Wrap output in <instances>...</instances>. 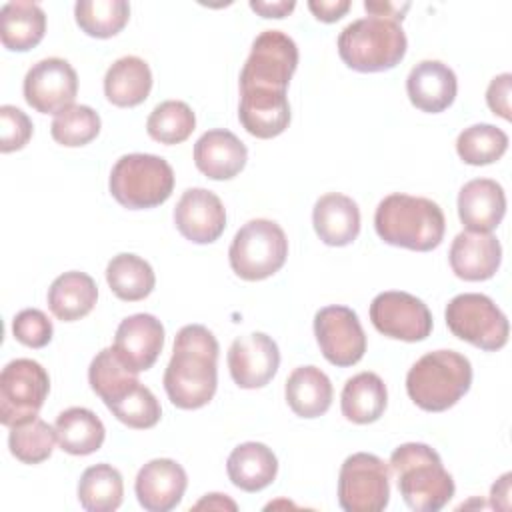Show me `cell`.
I'll use <instances>...</instances> for the list:
<instances>
[{
  "mask_svg": "<svg viewBox=\"0 0 512 512\" xmlns=\"http://www.w3.org/2000/svg\"><path fill=\"white\" fill-rule=\"evenodd\" d=\"M100 126L102 122L94 108L72 104L54 116L50 134L62 146L78 148L92 142L100 134Z\"/></svg>",
  "mask_w": 512,
  "mask_h": 512,
  "instance_id": "39",
  "label": "cell"
},
{
  "mask_svg": "<svg viewBox=\"0 0 512 512\" xmlns=\"http://www.w3.org/2000/svg\"><path fill=\"white\" fill-rule=\"evenodd\" d=\"M32 120L12 104L0 106V152L22 150L32 138Z\"/></svg>",
  "mask_w": 512,
  "mask_h": 512,
  "instance_id": "42",
  "label": "cell"
},
{
  "mask_svg": "<svg viewBox=\"0 0 512 512\" xmlns=\"http://www.w3.org/2000/svg\"><path fill=\"white\" fill-rule=\"evenodd\" d=\"M298 66L296 42L280 30L260 32L240 72V90H280L286 92Z\"/></svg>",
  "mask_w": 512,
  "mask_h": 512,
  "instance_id": "9",
  "label": "cell"
},
{
  "mask_svg": "<svg viewBox=\"0 0 512 512\" xmlns=\"http://www.w3.org/2000/svg\"><path fill=\"white\" fill-rule=\"evenodd\" d=\"M174 224L186 240L210 244L218 240L226 228V210L214 192L188 188L174 208Z\"/></svg>",
  "mask_w": 512,
  "mask_h": 512,
  "instance_id": "17",
  "label": "cell"
},
{
  "mask_svg": "<svg viewBox=\"0 0 512 512\" xmlns=\"http://www.w3.org/2000/svg\"><path fill=\"white\" fill-rule=\"evenodd\" d=\"M50 392L48 372L30 358L10 360L0 372V422L8 428L38 416Z\"/></svg>",
  "mask_w": 512,
  "mask_h": 512,
  "instance_id": "11",
  "label": "cell"
},
{
  "mask_svg": "<svg viewBox=\"0 0 512 512\" xmlns=\"http://www.w3.org/2000/svg\"><path fill=\"white\" fill-rule=\"evenodd\" d=\"M24 100L40 114H58L74 104L78 76L72 64L52 56L30 66L24 76Z\"/></svg>",
  "mask_w": 512,
  "mask_h": 512,
  "instance_id": "14",
  "label": "cell"
},
{
  "mask_svg": "<svg viewBox=\"0 0 512 512\" xmlns=\"http://www.w3.org/2000/svg\"><path fill=\"white\" fill-rule=\"evenodd\" d=\"M370 320L380 334L404 342H420L432 332L428 306L402 290L380 292L370 304Z\"/></svg>",
  "mask_w": 512,
  "mask_h": 512,
  "instance_id": "13",
  "label": "cell"
},
{
  "mask_svg": "<svg viewBox=\"0 0 512 512\" xmlns=\"http://www.w3.org/2000/svg\"><path fill=\"white\" fill-rule=\"evenodd\" d=\"M108 188L114 200L128 210L156 208L174 190V170L156 154H124L112 166Z\"/></svg>",
  "mask_w": 512,
  "mask_h": 512,
  "instance_id": "6",
  "label": "cell"
},
{
  "mask_svg": "<svg viewBox=\"0 0 512 512\" xmlns=\"http://www.w3.org/2000/svg\"><path fill=\"white\" fill-rule=\"evenodd\" d=\"M376 234L390 246L428 252L440 246L446 230L442 208L422 196L388 194L374 212Z\"/></svg>",
  "mask_w": 512,
  "mask_h": 512,
  "instance_id": "2",
  "label": "cell"
},
{
  "mask_svg": "<svg viewBox=\"0 0 512 512\" xmlns=\"http://www.w3.org/2000/svg\"><path fill=\"white\" fill-rule=\"evenodd\" d=\"M288 256V240L284 230L266 218L246 222L236 234L228 250L230 268L242 280H264L276 274Z\"/></svg>",
  "mask_w": 512,
  "mask_h": 512,
  "instance_id": "7",
  "label": "cell"
},
{
  "mask_svg": "<svg viewBox=\"0 0 512 512\" xmlns=\"http://www.w3.org/2000/svg\"><path fill=\"white\" fill-rule=\"evenodd\" d=\"M96 300L98 286L86 272H64L48 288V308L62 322L84 318L92 312Z\"/></svg>",
  "mask_w": 512,
  "mask_h": 512,
  "instance_id": "27",
  "label": "cell"
},
{
  "mask_svg": "<svg viewBox=\"0 0 512 512\" xmlns=\"http://www.w3.org/2000/svg\"><path fill=\"white\" fill-rule=\"evenodd\" d=\"M106 408L126 426L136 430H146L158 424L162 416L160 402L152 394L150 388L134 380L128 388H124L114 400L106 404Z\"/></svg>",
  "mask_w": 512,
  "mask_h": 512,
  "instance_id": "36",
  "label": "cell"
},
{
  "mask_svg": "<svg viewBox=\"0 0 512 512\" xmlns=\"http://www.w3.org/2000/svg\"><path fill=\"white\" fill-rule=\"evenodd\" d=\"M248 150L230 130L214 128L194 144V164L210 180H230L246 166Z\"/></svg>",
  "mask_w": 512,
  "mask_h": 512,
  "instance_id": "22",
  "label": "cell"
},
{
  "mask_svg": "<svg viewBox=\"0 0 512 512\" xmlns=\"http://www.w3.org/2000/svg\"><path fill=\"white\" fill-rule=\"evenodd\" d=\"M452 272L468 282H480L492 278L502 262L500 240L492 232L456 234L448 252Z\"/></svg>",
  "mask_w": 512,
  "mask_h": 512,
  "instance_id": "19",
  "label": "cell"
},
{
  "mask_svg": "<svg viewBox=\"0 0 512 512\" xmlns=\"http://www.w3.org/2000/svg\"><path fill=\"white\" fill-rule=\"evenodd\" d=\"M250 8L260 14L262 18H284L288 16L294 8L296 2L294 0H250Z\"/></svg>",
  "mask_w": 512,
  "mask_h": 512,
  "instance_id": "45",
  "label": "cell"
},
{
  "mask_svg": "<svg viewBox=\"0 0 512 512\" xmlns=\"http://www.w3.org/2000/svg\"><path fill=\"white\" fill-rule=\"evenodd\" d=\"M506 214L504 188L492 178H474L458 192V218L470 232H492Z\"/></svg>",
  "mask_w": 512,
  "mask_h": 512,
  "instance_id": "23",
  "label": "cell"
},
{
  "mask_svg": "<svg viewBox=\"0 0 512 512\" xmlns=\"http://www.w3.org/2000/svg\"><path fill=\"white\" fill-rule=\"evenodd\" d=\"M226 472L236 488L244 492H258L274 482L278 460L266 444L244 442L230 452Z\"/></svg>",
  "mask_w": 512,
  "mask_h": 512,
  "instance_id": "25",
  "label": "cell"
},
{
  "mask_svg": "<svg viewBox=\"0 0 512 512\" xmlns=\"http://www.w3.org/2000/svg\"><path fill=\"white\" fill-rule=\"evenodd\" d=\"M388 404L384 380L374 372H360L346 380L340 394V408L346 420L354 424L376 422Z\"/></svg>",
  "mask_w": 512,
  "mask_h": 512,
  "instance_id": "30",
  "label": "cell"
},
{
  "mask_svg": "<svg viewBox=\"0 0 512 512\" xmlns=\"http://www.w3.org/2000/svg\"><path fill=\"white\" fill-rule=\"evenodd\" d=\"M280 366L278 344L264 332L238 336L228 348L232 380L246 390L266 386Z\"/></svg>",
  "mask_w": 512,
  "mask_h": 512,
  "instance_id": "15",
  "label": "cell"
},
{
  "mask_svg": "<svg viewBox=\"0 0 512 512\" xmlns=\"http://www.w3.org/2000/svg\"><path fill=\"white\" fill-rule=\"evenodd\" d=\"M308 8L320 22L330 24L350 10V0H310Z\"/></svg>",
  "mask_w": 512,
  "mask_h": 512,
  "instance_id": "44",
  "label": "cell"
},
{
  "mask_svg": "<svg viewBox=\"0 0 512 512\" xmlns=\"http://www.w3.org/2000/svg\"><path fill=\"white\" fill-rule=\"evenodd\" d=\"M408 40L400 22L364 16L350 22L338 36L342 62L356 72H384L402 62Z\"/></svg>",
  "mask_w": 512,
  "mask_h": 512,
  "instance_id": "5",
  "label": "cell"
},
{
  "mask_svg": "<svg viewBox=\"0 0 512 512\" xmlns=\"http://www.w3.org/2000/svg\"><path fill=\"white\" fill-rule=\"evenodd\" d=\"M152 90V72L146 60L138 56H122L104 76V94L110 104L118 108H132L142 104Z\"/></svg>",
  "mask_w": 512,
  "mask_h": 512,
  "instance_id": "26",
  "label": "cell"
},
{
  "mask_svg": "<svg viewBox=\"0 0 512 512\" xmlns=\"http://www.w3.org/2000/svg\"><path fill=\"white\" fill-rule=\"evenodd\" d=\"M218 386V340L202 324H186L174 338L172 358L164 372V390L182 410L206 406Z\"/></svg>",
  "mask_w": 512,
  "mask_h": 512,
  "instance_id": "1",
  "label": "cell"
},
{
  "mask_svg": "<svg viewBox=\"0 0 512 512\" xmlns=\"http://www.w3.org/2000/svg\"><path fill=\"white\" fill-rule=\"evenodd\" d=\"M56 442V430L38 416L12 426L8 434L10 454L24 464H40L48 460Z\"/></svg>",
  "mask_w": 512,
  "mask_h": 512,
  "instance_id": "37",
  "label": "cell"
},
{
  "mask_svg": "<svg viewBox=\"0 0 512 512\" xmlns=\"http://www.w3.org/2000/svg\"><path fill=\"white\" fill-rule=\"evenodd\" d=\"M14 338L28 348H44L54 334L52 322L38 308H24L12 320Z\"/></svg>",
  "mask_w": 512,
  "mask_h": 512,
  "instance_id": "41",
  "label": "cell"
},
{
  "mask_svg": "<svg viewBox=\"0 0 512 512\" xmlns=\"http://www.w3.org/2000/svg\"><path fill=\"white\" fill-rule=\"evenodd\" d=\"M390 502V470L368 452L350 454L338 474V504L344 512H380Z\"/></svg>",
  "mask_w": 512,
  "mask_h": 512,
  "instance_id": "10",
  "label": "cell"
},
{
  "mask_svg": "<svg viewBox=\"0 0 512 512\" xmlns=\"http://www.w3.org/2000/svg\"><path fill=\"white\" fill-rule=\"evenodd\" d=\"M510 478H512V474L510 472H506L502 478H498L496 480V484L492 486V492H490V502L492 500H496V498H500L502 502H500V508L502 510H506L510 504H508V496H510Z\"/></svg>",
  "mask_w": 512,
  "mask_h": 512,
  "instance_id": "48",
  "label": "cell"
},
{
  "mask_svg": "<svg viewBox=\"0 0 512 512\" xmlns=\"http://www.w3.org/2000/svg\"><path fill=\"white\" fill-rule=\"evenodd\" d=\"M312 224L318 238L328 246H348L360 234L358 204L340 192L324 194L312 210Z\"/></svg>",
  "mask_w": 512,
  "mask_h": 512,
  "instance_id": "24",
  "label": "cell"
},
{
  "mask_svg": "<svg viewBox=\"0 0 512 512\" xmlns=\"http://www.w3.org/2000/svg\"><path fill=\"white\" fill-rule=\"evenodd\" d=\"M364 8L370 16H382L400 22L404 18V12L410 8V2H404L402 6L394 2H364Z\"/></svg>",
  "mask_w": 512,
  "mask_h": 512,
  "instance_id": "46",
  "label": "cell"
},
{
  "mask_svg": "<svg viewBox=\"0 0 512 512\" xmlns=\"http://www.w3.org/2000/svg\"><path fill=\"white\" fill-rule=\"evenodd\" d=\"M46 32V14L36 2L14 0L0 10V40L12 52H26L40 44Z\"/></svg>",
  "mask_w": 512,
  "mask_h": 512,
  "instance_id": "28",
  "label": "cell"
},
{
  "mask_svg": "<svg viewBox=\"0 0 512 512\" xmlns=\"http://www.w3.org/2000/svg\"><path fill=\"white\" fill-rule=\"evenodd\" d=\"M196 128V116L192 108L182 100L160 102L146 120V130L152 140L160 144H180Z\"/></svg>",
  "mask_w": 512,
  "mask_h": 512,
  "instance_id": "38",
  "label": "cell"
},
{
  "mask_svg": "<svg viewBox=\"0 0 512 512\" xmlns=\"http://www.w3.org/2000/svg\"><path fill=\"white\" fill-rule=\"evenodd\" d=\"M508 136L494 124H472L456 138V152L470 166H486L504 156Z\"/></svg>",
  "mask_w": 512,
  "mask_h": 512,
  "instance_id": "35",
  "label": "cell"
},
{
  "mask_svg": "<svg viewBox=\"0 0 512 512\" xmlns=\"http://www.w3.org/2000/svg\"><path fill=\"white\" fill-rule=\"evenodd\" d=\"M314 336L322 356L340 368L354 366L366 352V334L348 306H324L314 316Z\"/></svg>",
  "mask_w": 512,
  "mask_h": 512,
  "instance_id": "12",
  "label": "cell"
},
{
  "mask_svg": "<svg viewBox=\"0 0 512 512\" xmlns=\"http://www.w3.org/2000/svg\"><path fill=\"white\" fill-rule=\"evenodd\" d=\"M106 282L110 290L124 302H138L150 296L156 284L152 266L130 252L112 256L106 266Z\"/></svg>",
  "mask_w": 512,
  "mask_h": 512,
  "instance_id": "32",
  "label": "cell"
},
{
  "mask_svg": "<svg viewBox=\"0 0 512 512\" xmlns=\"http://www.w3.org/2000/svg\"><path fill=\"white\" fill-rule=\"evenodd\" d=\"M122 474L112 464H94L86 468L78 482L80 506L88 512H112L122 504Z\"/></svg>",
  "mask_w": 512,
  "mask_h": 512,
  "instance_id": "33",
  "label": "cell"
},
{
  "mask_svg": "<svg viewBox=\"0 0 512 512\" xmlns=\"http://www.w3.org/2000/svg\"><path fill=\"white\" fill-rule=\"evenodd\" d=\"M186 486V470L176 460L154 458L138 470L134 492L144 510L168 512L180 504Z\"/></svg>",
  "mask_w": 512,
  "mask_h": 512,
  "instance_id": "18",
  "label": "cell"
},
{
  "mask_svg": "<svg viewBox=\"0 0 512 512\" xmlns=\"http://www.w3.org/2000/svg\"><path fill=\"white\" fill-rule=\"evenodd\" d=\"M54 430L60 448L72 456H88L100 450L106 438L102 420L82 406H72L60 412Z\"/></svg>",
  "mask_w": 512,
  "mask_h": 512,
  "instance_id": "31",
  "label": "cell"
},
{
  "mask_svg": "<svg viewBox=\"0 0 512 512\" xmlns=\"http://www.w3.org/2000/svg\"><path fill=\"white\" fill-rule=\"evenodd\" d=\"M74 18L84 34L112 38L128 24L130 4L126 0H78Z\"/></svg>",
  "mask_w": 512,
  "mask_h": 512,
  "instance_id": "34",
  "label": "cell"
},
{
  "mask_svg": "<svg viewBox=\"0 0 512 512\" xmlns=\"http://www.w3.org/2000/svg\"><path fill=\"white\" fill-rule=\"evenodd\" d=\"M390 470L408 508L438 512L454 496V480L442 466L440 454L422 442L400 444L390 456Z\"/></svg>",
  "mask_w": 512,
  "mask_h": 512,
  "instance_id": "3",
  "label": "cell"
},
{
  "mask_svg": "<svg viewBox=\"0 0 512 512\" xmlns=\"http://www.w3.org/2000/svg\"><path fill=\"white\" fill-rule=\"evenodd\" d=\"M472 384L470 360L454 350H434L418 358L406 374L410 400L426 412L452 408Z\"/></svg>",
  "mask_w": 512,
  "mask_h": 512,
  "instance_id": "4",
  "label": "cell"
},
{
  "mask_svg": "<svg viewBox=\"0 0 512 512\" xmlns=\"http://www.w3.org/2000/svg\"><path fill=\"white\" fill-rule=\"evenodd\" d=\"M290 410L300 418H318L332 404V382L316 366L296 368L284 386Z\"/></svg>",
  "mask_w": 512,
  "mask_h": 512,
  "instance_id": "29",
  "label": "cell"
},
{
  "mask_svg": "<svg viewBox=\"0 0 512 512\" xmlns=\"http://www.w3.org/2000/svg\"><path fill=\"white\" fill-rule=\"evenodd\" d=\"M290 104L280 90H240L238 118L244 130L256 138L268 140L282 134L290 124Z\"/></svg>",
  "mask_w": 512,
  "mask_h": 512,
  "instance_id": "21",
  "label": "cell"
},
{
  "mask_svg": "<svg viewBox=\"0 0 512 512\" xmlns=\"http://www.w3.org/2000/svg\"><path fill=\"white\" fill-rule=\"evenodd\" d=\"M202 508H208V510H236V502L230 500L226 494H206L200 502L194 504V510H202Z\"/></svg>",
  "mask_w": 512,
  "mask_h": 512,
  "instance_id": "47",
  "label": "cell"
},
{
  "mask_svg": "<svg viewBox=\"0 0 512 512\" xmlns=\"http://www.w3.org/2000/svg\"><path fill=\"white\" fill-rule=\"evenodd\" d=\"M510 88H512V74L504 72V74L494 76L488 84V90H486L488 108L494 114L502 116L504 120L512 118V114H510Z\"/></svg>",
  "mask_w": 512,
  "mask_h": 512,
  "instance_id": "43",
  "label": "cell"
},
{
  "mask_svg": "<svg viewBox=\"0 0 512 512\" xmlns=\"http://www.w3.org/2000/svg\"><path fill=\"white\" fill-rule=\"evenodd\" d=\"M164 346V326L152 314H132L124 318L114 336V352L120 362L132 370L142 372L154 366Z\"/></svg>",
  "mask_w": 512,
  "mask_h": 512,
  "instance_id": "16",
  "label": "cell"
},
{
  "mask_svg": "<svg viewBox=\"0 0 512 512\" xmlns=\"http://www.w3.org/2000/svg\"><path fill=\"white\" fill-rule=\"evenodd\" d=\"M136 378V372L128 370L120 358L116 356L114 348L100 350L88 368V382L90 388L102 398L104 404H108L112 398H116L126 386H130Z\"/></svg>",
  "mask_w": 512,
  "mask_h": 512,
  "instance_id": "40",
  "label": "cell"
},
{
  "mask_svg": "<svg viewBox=\"0 0 512 512\" xmlns=\"http://www.w3.org/2000/svg\"><path fill=\"white\" fill-rule=\"evenodd\" d=\"M448 330L472 346L496 352L506 346L510 324L492 298L478 292L454 296L444 310Z\"/></svg>",
  "mask_w": 512,
  "mask_h": 512,
  "instance_id": "8",
  "label": "cell"
},
{
  "mask_svg": "<svg viewBox=\"0 0 512 512\" xmlns=\"http://www.w3.org/2000/svg\"><path fill=\"white\" fill-rule=\"evenodd\" d=\"M406 92L412 106L428 114H438L452 106L458 92V80L448 64L440 60H422L410 70Z\"/></svg>",
  "mask_w": 512,
  "mask_h": 512,
  "instance_id": "20",
  "label": "cell"
}]
</instances>
